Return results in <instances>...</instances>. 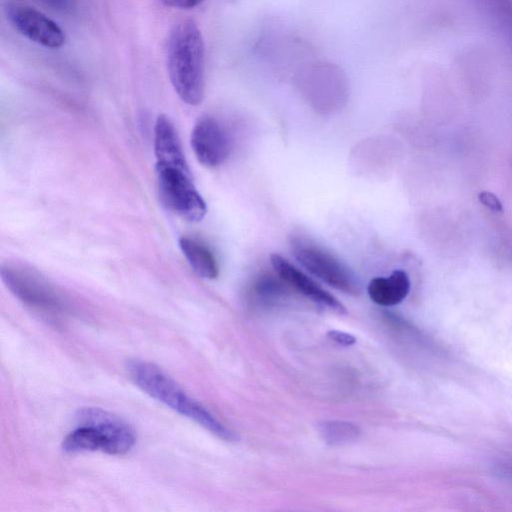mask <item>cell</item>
<instances>
[{
  "label": "cell",
  "mask_w": 512,
  "mask_h": 512,
  "mask_svg": "<svg viewBox=\"0 0 512 512\" xmlns=\"http://www.w3.org/2000/svg\"><path fill=\"white\" fill-rule=\"evenodd\" d=\"M127 372L134 384L150 397L225 441L238 439L234 431L190 397L173 378L156 364L140 359L131 360L127 364Z\"/></svg>",
  "instance_id": "6da1fadb"
},
{
  "label": "cell",
  "mask_w": 512,
  "mask_h": 512,
  "mask_svg": "<svg viewBox=\"0 0 512 512\" xmlns=\"http://www.w3.org/2000/svg\"><path fill=\"white\" fill-rule=\"evenodd\" d=\"M204 41L192 20L177 23L167 43V70L179 98L188 105L200 104L205 93Z\"/></svg>",
  "instance_id": "7a4b0ae2"
},
{
  "label": "cell",
  "mask_w": 512,
  "mask_h": 512,
  "mask_svg": "<svg viewBox=\"0 0 512 512\" xmlns=\"http://www.w3.org/2000/svg\"><path fill=\"white\" fill-rule=\"evenodd\" d=\"M157 186L163 204L190 222L201 221L207 212L188 165L156 164Z\"/></svg>",
  "instance_id": "3957f363"
},
{
  "label": "cell",
  "mask_w": 512,
  "mask_h": 512,
  "mask_svg": "<svg viewBox=\"0 0 512 512\" xmlns=\"http://www.w3.org/2000/svg\"><path fill=\"white\" fill-rule=\"evenodd\" d=\"M0 273L6 287L25 305L46 313L66 311L67 303L59 291L32 267L8 262L2 265Z\"/></svg>",
  "instance_id": "277c9868"
},
{
  "label": "cell",
  "mask_w": 512,
  "mask_h": 512,
  "mask_svg": "<svg viewBox=\"0 0 512 512\" xmlns=\"http://www.w3.org/2000/svg\"><path fill=\"white\" fill-rule=\"evenodd\" d=\"M291 246L296 260L312 275L344 293L361 292L355 273L331 253L302 238L294 239Z\"/></svg>",
  "instance_id": "5b68a950"
},
{
  "label": "cell",
  "mask_w": 512,
  "mask_h": 512,
  "mask_svg": "<svg viewBox=\"0 0 512 512\" xmlns=\"http://www.w3.org/2000/svg\"><path fill=\"white\" fill-rule=\"evenodd\" d=\"M78 427L67 434L61 444L66 453L101 451L111 455L117 430L106 414L92 412L77 419Z\"/></svg>",
  "instance_id": "8992f818"
},
{
  "label": "cell",
  "mask_w": 512,
  "mask_h": 512,
  "mask_svg": "<svg viewBox=\"0 0 512 512\" xmlns=\"http://www.w3.org/2000/svg\"><path fill=\"white\" fill-rule=\"evenodd\" d=\"M7 18L21 35L41 46L56 49L65 43V34L58 24L32 7L10 5Z\"/></svg>",
  "instance_id": "52a82bcc"
},
{
  "label": "cell",
  "mask_w": 512,
  "mask_h": 512,
  "mask_svg": "<svg viewBox=\"0 0 512 512\" xmlns=\"http://www.w3.org/2000/svg\"><path fill=\"white\" fill-rule=\"evenodd\" d=\"M191 146L198 161L207 167L221 165L230 153V142L225 129L211 116H204L195 123L191 133Z\"/></svg>",
  "instance_id": "ba28073f"
},
{
  "label": "cell",
  "mask_w": 512,
  "mask_h": 512,
  "mask_svg": "<svg viewBox=\"0 0 512 512\" xmlns=\"http://www.w3.org/2000/svg\"><path fill=\"white\" fill-rule=\"evenodd\" d=\"M270 261L278 277L306 298L337 314L347 313L345 306L340 301L281 255L272 254Z\"/></svg>",
  "instance_id": "9c48e42d"
},
{
  "label": "cell",
  "mask_w": 512,
  "mask_h": 512,
  "mask_svg": "<svg viewBox=\"0 0 512 512\" xmlns=\"http://www.w3.org/2000/svg\"><path fill=\"white\" fill-rule=\"evenodd\" d=\"M410 288L408 274L403 270H394L388 277L373 278L367 292L374 303L389 307L401 303L408 296Z\"/></svg>",
  "instance_id": "30bf717a"
},
{
  "label": "cell",
  "mask_w": 512,
  "mask_h": 512,
  "mask_svg": "<svg viewBox=\"0 0 512 512\" xmlns=\"http://www.w3.org/2000/svg\"><path fill=\"white\" fill-rule=\"evenodd\" d=\"M180 249L197 275L205 279H215L219 267L213 252L201 241L183 236L179 239Z\"/></svg>",
  "instance_id": "8fae6325"
},
{
  "label": "cell",
  "mask_w": 512,
  "mask_h": 512,
  "mask_svg": "<svg viewBox=\"0 0 512 512\" xmlns=\"http://www.w3.org/2000/svg\"><path fill=\"white\" fill-rule=\"evenodd\" d=\"M318 430L324 441L333 446L350 444L360 436L359 427L346 421H323L319 423Z\"/></svg>",
  "instance_id": "7c38bea8"
},
{
  "label": "cell",
  "mask_w": 512,
  "mask_h": 512,
  "mask_svg": "<svg viewBox=\"0 0 512 512\" xmlns=\"http://www.w3.org/2000/svg\"><path fill=\"white\" fill-rule=\"evenodd\" d=\"M281 284L270 275H264L255 283V293L265 302L278 300L285 293L284 287Z\"/></svg>",
  "instance_id": "4fadbf2b"
},
{
  "label": "cell",
  "mask_w": 512,
  "mask_h": 512,
  "mask_svg": "<svg viewBox=\"0 0 512 512\" xmlns=\"http://www.w3.org/2000/svg\"><path fill=\"white\" fill-rule=\"evenodd\" d=\"M478 200L483 206L493 212L501 213L503 211L502 202L493 192L481 191L478 194Z\"/></svg>",
  "instance_id": "5bb4252c"
},
{
  "label": "cell",
  "mask_w": 512,
  "mask_h": 512,
  "mask_svg": "<svg viewBox=\"0 0 512 512\" xmlns=\"http://www.w3.org/2000/svg\"><path fill=\"white\" fill-rule=\"evenodd\" d=\"M327 336L342 346H351L356 343V338L352 334L343 331L331 330L327 333Z\"/></svg>",
  "instance_id": "9a60e30c"
},
{
  "label": "cell",
  "mask_w": 512,
  "mask_h": 512,
  "mask_svg": "<svg viewBox=\"0 0 512 512\" xmlns=\"http://www.w3.org/2000/svg\"><path fill=\"white\" fill-rule=\"evenodd\" d=\"M167 6L179 9H190L199 5L204 0H161Z\"/></svg>",
  "instance_id": "2e32d148"
},
{
  "label": "cell",
  "mask_w": 512,
  "mask_h": 512,
  "mask_svg": "<svg viewBox=\"0 0 512 512\" xmlns=\"http://www.w3.org/2000/svg\"><path fill=\"white\" fill-rule=\"evenodd\" d=\"M49 8L56 11H66L71 6V0H40Z\"/></svg>",
  "instance_id": "e0dca14e"
}]
</instances>
